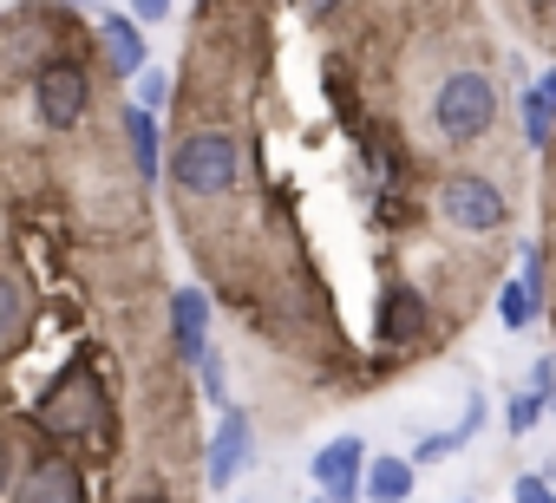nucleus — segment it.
<instances>
[{
	"label": "nucleus",
	"mask_w": 556,
	"mask_h": 503,
	"mask_svg": "<svg viewBox=\"0 0 556 503\" xmlns=\"http://www.w3.org/2000/svg\"><path fill=\"white\" fill-rule=\"evenodd\" d=\"M34 418H40V431H53V438H99V431H105V392H99L92 366H66V373L40 392Z\"/></svg>",
	"instance_id": "obj_1"
},
{
	"label": "nucleus",
	"mask_w": 556,
	"mask_h": 503,
	"mask_svg": "<svg viewBox=\"0 0 556 503\" xmlns=\"http://www.w3.org/2000/svg\"><path fill=\"white\" fill-rule=\"evenodd\" d=\"M491 118H497V86H491L484 73H452V79L439 86V99H432V125H439L445 144L484 138Z\"/></svg>",
	"instance_id": "obj_2"
},
{
	"label": "nucleus",
	"mask_w": 556,
	"mask_h": 503,
	"mask_svg": "<svg viewBox=\"0 0 556 503\" xmlns=\"http://www.w3.org/2000/svg\"><path fill=\"white\" fill-rule=\"evenodd\" d=\"M170 177H177L190 196H223V190H236V177H242V151H236V138H223V131H197V138L177 144Z\"/></svg>",
	"instance_id": "obj_3"
},
{
	"label": "nucleus",
	"mask_w": 556,
	"mask_h": 503,
	"mask_svg": "<svg viewBox=\"0 0 556 503\" xmlns=\"http://www.w3.org/2000/svg\"><path fill=\"white\" fill-rule=\"evenodd\" d=\"M86 105H92V79H86L73 60H47V66L34 73V112H40V125L73 131V125L86 118Z\"/></svg>",
	"instance_id": "obj_4"
},
{
	"label": "nucleus",
	"mask_w": 556,
	"mask_h": 503,
	"mask_svg": "<svg viewBox=\"0 0 556 503\" xmlns=\"http://www.w3.org/2000/svg\"><path fill=\"white\" fill-rule=\"evenodd\" d=\"M439 216L452 222V229H471V235H491V229H504V216H510V203L497 196V183H484V177H445L439 183Z\"/></svg>",
	"instance_id": "obj_5"
},
{
	"label": "nucleus",
	"mask_w": 556,
	"mask_h": 503,
	"mask_svg": "<svg viewBox=\"0 0 556 503\" xmlns=\"http://www.w3.org/2000/svg\"><path fill=\"white\" fill-rule=\"evenodd\" d=\"M315 490H321V503H354L361 496V470H367V444L354 438V431H341V438H328L321 451H315Z\"/></svg>",
	"instance_id": "obj_6"
},
{
	"label": "nucleus",
	"mask_w": 556,
	"mask_h": 503,
	"mask_svg": "<svg viewBox=\"0 0 556 503\" xmlns=\"http://www.w3.org/2000/svg\"><path fill=\"white\" fill-rule=\"evenodd\" d=\"M249 451H255L249 412H223V425H216V438H210V490H229V483L242 477Z\"/></svg>",
	"instance_id": "obj_7"
},
{
	"label": "nucleus",
	"mask_w": 556,
	"mask_h": 503,
	"mask_svg": "<svg viewBox=\"0 0 556 503\" xmlns=\"http://www.w3.org/2000/svg\"><path fill=\"white\" fill-rule=\"evenodd\" d=\"M14 503H86L79 464H66V457H40V464L14 483Z\"/></svg>",
	"instance_id": "obj_8"
},
{
	"label": "nucleus",
	"mask_w": 556,
	"mask_h": 503,
	"mask_svg": "<svg viewBox=\"0 0 556 503\" xmlns=\"http://www.w3.org/2000/svg\"><path fill=\"white\" fill-rule=\"evenodd\" d=\"M536 314H543V256H536V248H523V275L497 295V321L510 334H523V327H536Z\"/></svg>",
	"instance_id": "obj_9"
},
{
	"label": "nucleus",
	"mask_w": 556,
	"mask_h": 503,
	"mask_svg": "<svg viewBox=\"0 0 556 503\" xmlns=\"http://www.w3.org/2000/svg\"><path fill=\"white\" fill-rule=\"evenodd\" d=\"M170 334H177V353L190 366L210 360V301H203V288H177L170 295Z\"/></svg>",
	"instance_id": "obj_10"
},
{
	"label": "nucleus",
	"mask_w": 556,
	"mask_h": 503,
	"mask_svg": "<svg viewBox=\"0 0 556 503\" xmlns=\"http://www.w3.org/2000/svg\"><path fill=\"white\" fill-rule=\"evenodd\" d=\"M99 47H105L112 73H144V34H138L125 14H105V21H99Z\"/></svg>",
	"instance_id": "obj_11"
},
{
	"label": "nucleus",
	"mask_w": 556,
	"mask_h": 503,
	"mask_svg": "<svg viewBox=\"0 0 556 503\" xmlns=\"http://www.w3.org/2000/svg\"><path fill=\"white\" fill-rule=\"evenodd\" d=\"M361 490H367L374 503H406V496H413V457H367Z\"/></svg>",
	"instance_id": "obj_12"
},
{
	"label": "nucleus",
	"mask_w": 556,
	"mask_h": 503,
	"mask_svg": "<svg viewBox=\"0 0 556 503\" xmlns=\"http://www.w3.org/2000/svg\"><path fill=\"white\" fill-rule=\"evenodd\" d=\"M419 314H426V308H419L413 288H387V295H380V340H387V347L413 340V334H419Z\"/></svg>",
	"instance_id": "obj_13"
},
{
	"label": "nucleus",
	"mask_w": 556,
	"mask_h": 503,
	"mask_svg": "<svg viewBox=\"0 0 556 503\" xmlns=\"http://www.w3.org/2000/svg\"><path fill=\"white\" fill-rule=\"evenodd\" d=\"M549 118H556V73L523 92V138L530 144H549Z\"/></svg>",
	"instance_id": "obj_14"
},
{
	"label": "nucleus",
	"mask_w": 556,
	"mask_h": 503,
	"mask_svg": "<svg viewBox=\"0 0 556 503\" xmlns=\"http://www.w3.org/2000/svg\"><path fill=\"white\" fill-rule=\"evenodd\" d=\"M125 138H131V157H138V170L144 177H157V118H144L138 105H125Z\"/></svg>",
	"instance_id": "obj_15"
},
{
	"label": "nucleus",
	"mask_w": 556,
	"mask_h": 503,
	"mask_svg": "<svg viewBox=\"0 0 556 503\" xmlns=\"http://www.w3.org/2000/svg\"><path fill=\"white\" fill-rule=\"evenodd\" d=\"M543 405H549V392H536V386L510 392V405H504V431H510V438H523V431L543 418Z\"/></svg>",
	"instance_id": "obj_16"
},
{
	"label": "nucleus",
	"mask_w": 556,
	"mask_h": 503,
	"mask_svg": "<svg viewBox=\"0 0 556 503\" xmlns=\"http://www.w3.org/2000/svg\"><path fill=\"white\" fill-rule=\"evenodd\" d=\"M164 99H170V79H164V73H138V112H144V118H157V112H164Z\"/></svg>",
	"instance_id": "obj_17"
},
{
	"label": "nucleus",
	"mask_w": 556,
	"mask_h": 503,
	"mask_svg": "<svg viewBox=\"0 0 556 503\" xmlns=\"http://www.w3.org/2000/svg\"><path fill=\"white\" fill-rule=\"evenodd\" d=\"M21 308H27V301H21V288H14L8 275H0V340H8V334L21 327Z\"/></svg>",
	"instance_id": "obj_18"
},
{
	"label": "nucleus",
	"mask_w": 556,
	"mask_h": 503,
	"mask_svg": "<svg viewBox=\"0 0 556 503\" xmlns=\"http://www.w3.org/2000/svg\"><path fill=\"white\" fill-rule=\"evenodd\" d=\"M510 503H549V477H536V470L517 477V483H510Z\"/></svg>",
	"instance_id": "obj_19"
},
{
	"label": "nucleus",
	"mask_w": 556,
	"mask_h": 503,
	"mask_svg": "<svg viewBox=\"0 0 556 503\" xmlns=\"http://www.w3.org/2000/svg\"><path fill=\"white\" fill-rule=\"evenodd\" d=\"M458 451V431H439V438H419V464H432V457H452Z\"/></svg>",
	"instance_id": "obj_20"
},
{
	"label": "nucleus",
	"mask_w": 556,
	"mask_h": 503,
	"mask_svg": "<svg viewBox=\"0 0 556 503\" xmlns=\"http://www.w3.org/2000/svg\"><path fill=\"white\" fill-rule=\"evenodd\" d=\"M14 483V457H8V444H0V490Z\"/></svg>",
	"instance_id": "obj_21"
},
{
	"label": "nucleus",
	"mask_w": 556,
	"mask_h": 503,
	"mask_svg": "<svg viewBox=\"0 0 556 503\" xmlns=\"http://www.w3.org/2000/svg\"><path fill=\"white\" fill-rule=\"evenodd\" d=\"M138 503H164V496H138Z\"/></svg>",
	"instance_id": "obj_22"
},
{
	"label": "nucleus",
	"mask_w": 556,
	"mask_h": 503,
	"mask_svg": "<svg viewBox=\"0 0 556 503\" xmlns=\"http://www.w3.org/2000/svg\"><path fill=\"white\" fill-rule=\"evenodd\" d=\"M549 503H556V496H549Z\"/></svg>",
	"instance_id": "obj_23"
},
{
	"label": "nucleus",
	"mask_w": 556,
	"mask_h": 503,
	"mask_svg": "<svg viewBox=\"0 0 556 503\" xmlns=\"http://www.w3.org/2000/svg\"><path fill=\"white\" fill-rule=\"evenodd\" d=\"M315 503H321V496H315Z\"/></svg>",
	"instance_id": "obj_24"
}]
</instances>
